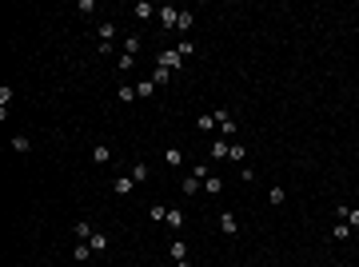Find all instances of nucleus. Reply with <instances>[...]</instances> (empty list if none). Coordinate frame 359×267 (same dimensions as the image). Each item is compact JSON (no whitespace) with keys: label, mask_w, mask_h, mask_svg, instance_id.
<instances>
[{"label":"nucleus","mask_w":359,"mask_h":267,"mask_svg":"<svg viewBox=\"0 0 359 267\" xmlns=\"http://www.w3.org/2000/svg\"><path fill=\"white\" fill-rule=\"evenodd\" d=\"M184 64V56H180V48H164L160 52V68H168V72H176Z\"/></svg>","instance_id":"obj_1"},{"label":"nucleus","mask_w":359,"mask_h":267,"mask_svg":"<svg viewBox=\"0 0 359 267\" xmlns=\"http://www.w3.org/2000/svg\"><path fill=\"white\" fill-rule=\"evenodd\" d=\"M172 259H176V263H188V247H184V239L172 243Z\"/></svg>","instance_id":"obj_8"},{"label":"nucleus","mask_w":359,"mask_h":267,"mask_svg":"<svg viewBox=\"0 0 359 267\" xmlns=\"http://www.w3.org/2000/svg\"><path fill=\"white\" fill-rule=\"evenodd\" d=\"M211 116H216V124H220V128H224V132H228V136H236V120H232V116H228V112H224V108H216V112H211Z\"/></svg>","instance_id":"obj_3"},{"label":"nucleus","mask_w":359,"mask_h":267,"mask_svg":"<svg viewBox=\"0 0 359 267\" xmlns=\"http://www.w3.org/2000/svg\"><path fill=\"white\" fill-rule=\"evenodd\" d=\"M180 188H184V196H196V192H200V175H184Z\"/></svg>","instance_id":"obj_7"},{"label":"nucleus","mask_w":359,"mask_h":267,"mask_svg":"<svg viewBox=\"0 0 359 267\" xmlns=\"http://www.w3.org/2000/svg\"><path fill=\"white\" fill-rule=\"evenodd\" d=\"M88 247H92V251H108V235H92Z\"/></svg>","instance_id":"obj_18"},{"label":"nucleus","mask_w":359,"mask_h":267,"mask_svg":"<svg viewBox=\"0 0 359 267\" xmlns=\"http://www.w3.org/2000/svg\"><path fill=\"white\" fill-rule=\"evenodd\" d=\"M339 215L347 219V227H359V208H343V204H339Z\"/></svg>","instance_id":"obj_9"},{"label":"nucleus","mask_w":359,"mask_h":267,"mask_svg":"<svg viewBox=\"0 0 359 267\" xmlns=\"http://www.w3.org/2000/svg\"><path fill=\"white\" fill-rule=\"evenodd\" d=\"M220 227H224L228 235H236V231H240V223H236V215H232V212H224V215H220Z\"/></svg>","instance_id":"obj_6"},{"label":"nucleus","mask_w":359,"mask_h":267,"mask_svg":"<svg viewBox=\"0 0 359 267\" xmlns=\"http://www.w3.org/2000/svg\"><path fill=\"white\" fill-rule=\"evenodd\" d=\"M267 200H271V204H283V200H288V192H283V188H271V196H267Z\"/></svg>","instance_id":"obj_24"},{"label":"nucleus","mask_w":359,"mask_h":267,"mask_svg":"<svg viewBox=\"0 0 359 267\" xmlns=\"http://www.w3.org/2000/svg\"><path fill=\"white\" fill-rule=\"evenodd\" d=\"M152 80H156V84H168V68H160V64H156V72H152Z\"/></svg>","instance_id":"obj_25"},{"label":"nucleus","mask_w":359,"mask_h":267,"mask_svg":"<svg viewBox=\"0 0 359 267\" xmlns=\"http://www.w3.org/2000/svg\"><path fill=\"white\" fill-rule=\"evenodd\" d=\"M331 239H351V227H347V223H335V227H331Z\"/></svg>","instance_id":"obj_16"},{"label":"nucleus","mask_w":359,"mask_h":267,"mask_svg":"<svg viewBox=\"0 0 359 267\" xmlns=\"http://www.w3.org/2000/svg\"><path fill=\"white\" fill-rule=\"evenodd\" d=\"M120 100H124V104H132V100H136V88H132V84H124V88H120Z\"/></svg>","instance_id":"obj_21"},{"label":"nucleus","mask_w":359,"mask_h":267,"mask_svg":"<svg viewBox=\"0 0 359 267\" xmlns=\"http://www.w3.org/2000/svg\"><path fill=\"white\" fill-rule=\"evenodd\" d=\"M92 160H96V163H108V160H112V152H108V144H100V148H92Z\"/></svg>","instance_id":"obj_14"},{"label":"nucleus","mask_w":359,"mask_h":267,"mask_svg":"<svg viewBox=\"0 0 359 267\" xmlns=\"http://www.w3.org/2000/svg\"><path fill=\"white\" fill-rule=\"evenodd\" d=\"M72 239H92V227H88V223H84V219H80V223H76V227H72Z\"/></svg>","instance_id":"obj_13"},{"label":"nucleus","mask_w":359,"mask_h":267,"mask_svg":"<svg viewBox=\"0 0 359 267\" xmlns=\"http://www.w3.org/2000/svg\"><path fill=\"white\" fill-rule=\"evenodd\" d=\"M152 12H156V8H152V4H148V0H140V4H136V16H140V20H148Z\"/></svg>","instance_id":"obj_20"},{"label":"nucleus","mask_w":359,"mask_h":267,"mask_svg":"<svg viewBox=\"0 0 359 267\" xmlns=\"http://www.w3.org/2000/svg\"><path fill=\"white\" fill-rule=\"evenodd\" d=\"M152 92H156V80H140V84H136V96H140V100H148Z\"/></svg>","instance_id":"obj_10"},{"label":"nucleus","mask_w":359,"mask_h":267,"mask_svg":"<svg viewBox=\"0 0 359 267\" xmlns=\"http://www.w3.org/2000/svg\"><path fill=\"white\" fill-rule=\"evenodd\" d=\"M164 163H168V167H184V152H180V148H168V152H164Z\"/></svg>","instance_id":"obj_5"},{"label":"nucleus","mask_w":359,"mask_h":267,"mask_svg":"<svg viewBox=\"0 0 359 267\" xmlns=\"http://www.w3.org/2000/svg\"><path fill=\"white\" fill-rule=\"evenodd\" d=\"M12 148H16V152H28V148H32V140H28V136H16V140H12Z\"/></svg>","instance_id":"obj_22"},{"label":"nucleus","mask_w":359,"mask_h":267,"mask_svg":"<svg viewBox=\"0 0 359 267\" xmlns=\"http://www.w3.org/2000/svg\"><path fill=\"white\" fill-rule=\"evenodd\" d=\"M164 223L180 231V227H184V212H180V208H172V212H168V219H164Z\"/></svg>","instance_id":"obj_12"},{"label":"nucleus","mask_w":359,"mask_h":267,"mask_svg":"<svg viewBox=\"0 0 359 267\" xmlns=\"http://www.w3.org/2000/svg\"><path fill=\"white\" fill-rule=\"evenodd\" d=\"M228 148H232V144H224V140H216V144H211V156H216V160H228Z\"/></svg>","instance_id":"obj_15"},{"label":"nucleus","mask_w":359,"mask_h":267,"mask_svg":"<svg viewBox=\"0 0 359 267\" xmlns=\"http://www.w3.org/2000/svg\"><path fill=\"white\" fill-rule=\"evenodd\" d=\"M220 188H224V180H220V175H207V180H204V192H207V196H220Z\"/></svg>","instance_id":"obj_11"},{"label":"nucleus","mask_w":359,"mask_h":267,"mask_svg":"<svg viewBox=\"0 0 359 267\" xmlns=\"http://www.w3.org/2000/svg\"><path fill=\"white\" fill-rule=\"evenodd\" d=\"M132 180H136V184H144V180H148V167H144V163H136V167H132Z\"/></svg>","instance_id":"obj_23"},{"label":"nucleus","mask_w":359,"mask_h":267,"mask_svg":"<svg viewBox=\"0 0 359 267\" xmlns=\"http://www.w3.org/2000/svg\"><path fill=\"white\" fill-rule=\"evenodd\" d=\"M216 128V116H200V132H211Z\"/></svg>","instance_id":"obj_26"},{"label":"nucleus","mask_w":359,"mask_h":267,"mask_svg":"<svg viewBox=\"0 0 359 267\" xmlns=\"http://www.w3.org/2000/svg\"><path fill=\"white\" fill-rule=\"evenodd\" d=\"M72 255H76V263H88V259H92V247H88V243H80Z\"/></svg>","instance_id":"obj_17"},{"label":"nucleus","mask_w":359,"mask_h":267,"mask_svg":"<svg viewBox=\"0 0 359 267\" xmlns=\"http://www.w3.org/2000/svg\"><path fill=\"white\" fill-rule=\"evenodd\" d=\"M132 188H136V180H132V175H120V180L112 184V192H116V196H128Z\"/></svg>","instance_id":"obj_4"},{"label":"nucleus","mask_w":359,"mask_h":267,"mask_svg":"<svg viewBox=\"0 0 359 267\" xmlns=\"http://www.w3.org/2000/svg\"><path fill=\"white\" fill-rule=\"evenodd\" d=\"M244 156H248L244 144H232V148H228V160H244Z\"/></svg>","instance_id":"obj_19"},{"label":"nucleus","mask_w":359,"mask_h":267,"mask_svg":"<svg viewBox=\"0 0 359 267\" xmlns=\"http://www.w3.org/2000/svg\"><path fill=\"white\" fill-rule=\"evenodd\" d=\"M152 219H168V208L164 204H152Z\"/></svg>","instance_id":"obj_27"},{"label":"nucleus","mask_w":359,"mask_h":267,"mask_svg":"<svg viewBox=\"0 0 359 267\" xmlns=\"http://www.w3.org/2000/svg\"><path fill=\"white\" fill-rule=\"evenodd\" d=\"M160 24L164 28H180V8H160Z\"/></svg>","instance_id":"obj_2"}]
</instances>
